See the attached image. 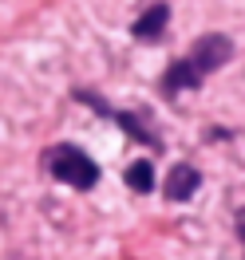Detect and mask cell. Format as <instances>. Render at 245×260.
Here are the masks:
<instances>
[{"label":"cell","mask_w":245,"mask_h":260,"mask_svg":"<svg viewBox=\"0 0 245 260\" xmlns=\"http://www.w3.org/2000/svg\"><path fill=\"white\" fill-rule=\"evenodd\" d=\"M48 170L56 181L64 185H75V189H91L99 181V166L83 154L79 146H56L48 150Z\"/></svg>","instance_id":"obj_1"},{"label":"cell","mask_w":245,"mask_h":260,"mask_svg":"<svg viewBox=\"0 0 245 260\" xmlns=\"http://www.w3.org/2000/svg\"><path fill=\"white\" fill-rule=\"evenodd\" d=\"M166 20H170V8H166V4H150L147 12L134 20V36H139L143 44H150V40H158V36H162Z\"/></svg>","instance_id":"obj_5"},{"label":"cell","mask_w":245,"mask_h":260,"mask_svg":"<svg viewBox=\"0 0 245 260\" xmlns=\"http://www.w3.org/2000/svg\"><path fill=\"white\" fill-rule=\"evenodd\" d=\"M198 83H202L198 67L190 63V59H174V63L166 67V75H162V91L166 95H178V91H190Z\"/></svg>","instance_id":"obj_4"},{"label":"cell","mask_w":245,"mask_h":260,"mask_svg":"<svg viewBox=\"0 0 245 260\" xmlns=\"http://www.w3.org/2000/svg\"><path fill=\"white\" fill-rule=\"evenodd\" d=\"M127 185H131L134 193H150V189H154V170H150V162H131L127 166Z\"/></svg>","instance_id":"obj_6"},{"label":"cell","mask_w":245,"mask_h":260,"mask_svg":"<svg viewBox=\"0 0 245 260\" xmlns=\"http://www.w3.org/2000/svg\"><path fill=\"white\" fill-rule=\"evenodd\" d=\"M229 55H233V44H229V36H217V32H210V36H202L194 44V51H190V63L198 67V75L206 79L210 71H217V67L226 63Z\"/></svg>","instance_id":"obj_2"},{"label":"cell","mask_w":245,"mask_h":260,"mask_svg":"<svg viewBox=\"0 0 245 260\" xmlns=\"http://www.w3.org/2000/svg\"><path fill=\"white\" fill-rule=\"evenodd\" d=\"M237 233H241V241H245V225H241V229H237Z\"/></svg>","instance_id":"obj_7"},{"label":"cell","mask_w":245,"mask_h":260,"mask_svg":"<svg viewBox=\"0 0 245 260\" xmlns=\"http://www.w3.org/2000/svg\"><path fill=\"white\" fill-rule=\"evenodd\" d=\"M198 185H202V174H198L194 166H174V170L166 174V197H170V201H186V197H194Z\"/></svg>","instance_id":"obj_3"}]
</instances>
